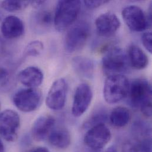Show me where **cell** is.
<instances>
[{
  "instance_id": "obj_1",
  "label": "cell",
  "mask_w": 152,
  "mask_h": 152,
  "mask_svg": "<svg viewBox=\"0 0 152 152\" xmlns=\"http://www.w3.org/2000/svg\"><path fill=\"white\" fill-rule=\"evenodd\" d=\"M128 103L134 108H139L146 117L152 116V86L146 79H134L129 85Z\"/></svg>"
},
{
  "instance_id": "obj_2",
  "label": "cell",
  "mask_w": 152,
  "mask_h": 152,
  "mask_svg": "<svg viewBox=\"0 0 152 152\" xmlns=\"http://www.w3.org/2000/svg\"><path fill=\"white\" fill-rule=\"evenodd\" d=\"M81 8L79 1L64 0L58 2L53 17L55 28L64 31L76 20Z\"/></svg>"
},
{
  "instance_id": "obj_3",
  "label": "cell",
  "mask_w": 152,
  "mask_h": 152,
  "mask_svg": "<svg viewBox=\"0 0 152 152\" xmlns=\"http://www.w3.org/2000/svg\"><path fill=\"white\" fill-rule=\"evenodd\" d=\"M130 62L127 55L119 48L109 49L102 59V68L108 76L123 75L129 71Z\"/></svg>"
},
{
  "instance_id": "obj_4",
  "label": "cell",
  "mask_w": 152,
  "mask_h": 152,
  "mask_svg": "<svg viewBox=\"0 0 152 152\" xmlns=\"http://www.w3.org/2000/svg\"><path fill=\"white\" fill-rule=\"evenodd\" d=\"M130 83L123 75L107 77L103 89L104 98L110 104H114L123 99L127 95Z\"/></svg>"
},
{
  "instance_id": "obj_5",
  "label": "cell",
  "mask_w": 152,
  "mask_h": 152,
  "mask_svg": "<svg viewBox=\"0 0 152 152\" xmlns=\"http://www.w3.org/2000/svg\"><path fill=\"white\" fill-rule=\"evenodd\" d=\"M14 105L20 111L30 113L36 110L42 101V93L36 88H27L18 90L12 96Z\"/></svg>"
},
{
  "instance_id": "obj_6",
  "label": "cell",
  "mask_w": 152,
  "mask_h": 152,
  "mask_svg": "<svg viewBox=\"0 0 152 152\" xmlns=\"http://www.w3.org/2000/svg\"><path fill=\"white\" fill-rule=\"evenodd\" d=\"M90 34V27L86 21H79L67 32L64 42L65 50L73 53L85 45Z\"/></svg>"
},
{
  "instance_id": "obj_7",
  "label": "cell",
  "mask_w": 152,
  "mask_h": 152,
  "mask_svg": "<svg viewBox=\"0 0 152 152\" xmlns=\"http://www.w3.org/2000/svg\"><path fill=\"white\" fill-rule=\"evenodd\" d=\"M111 133L105 124L101 123L89 128L86 132L83 142L85 145L94 151L102 149L110 141Z\"/></svg>"
},
{
  "instance_id": "obj_8",
  "label": "cell",
  "mask_w": 152,
  "mask_h": 152,
  "mask_svg": "<svg viewBox=\"0 0 152 152\" xmlns=\"http://www.w3.org/2000/svg\"><path fill=\"white\" fill-rule=\"evenodd\" d=\"M20 118L17 112L5 110L0 113V136L9 142H14L18 136Z\"/></svg>"
},
{
  "instance_id": "obj_9",
  "label": "cell",
  "mask_w": 152,
  "mask_h": 152,
  "mask_svg": "<svg viewBox=\"0 0 152 152\" xmlns=\"http://www.w3.org/2000/svg\"><path fill=\"white\" fill-rule=\"evenodd\" d=\"M121 14L125 23L133 31H143L151 25V21L143 10L136 5L126 7Z\"/></svg>"
},
{
  "instance_id": "obj_10",
  "label": "cell",
  "mask_w": 152,
  "mask_h": 152,
  "mask_svg": "<svg viewBox=\"0 0 152 152\" xmlns=\"http://www.w3.org/2000/svg\"><path fill=\"white\" fill-rule=\"evenodd\" d=\"M68 91V84L65 79L59 78L52 85L46 99L49 108L54 111L62 110L65 105Z\"/></svg>"
},
{
  "instance_id": "obj_11",
  "label": "cell",
  "mask_w": 152,
  "mask_h": 152,
  "mask_svg": "<svg viewBox=\"0 0 152 152\" xmlns=\"http://www.w3.org/2000/svg\"><path fill=\"white\" fill-rule=\"evenodd\" d=\"M93 97L91 86L86 83H80L76 88L72 107V115L75 117L82 115L88 110Z\"/></svg>"
},
{
  "instance_id": "obj_12",
  "label": "cell",
  "mask_w": 152,
  "mask_h": 152,
  "mask_svg": "<svg viewBox=\"0 0 152 152\" xmlns=\"http://www.w3.org/2000/svg\"><path fill=\"white\" fill-rule=\"evenodd\" d=\"M95 24L98 34L104 37L113 36L121 26L119 18L112 12L101 14L96 18Z\"/></svg>"
},
{
  "instance_id": "obj_13",
  "label": "cell",
  "mask_w": 152,
  "mask_h": 152,
  "mask_svg": "<svg viewBox=\"0 0 152 152\" xmlns=\"http://www.w3.org/2000/svg\"><path fill=\"white\" fill-rule=\"evenodd\" d=\"M55 119L49 115L38 117L34 122L31 128L32 137L37 142L46 140L55 128Z\"/></svg>"
},
{
  "instance_id": "obj_14",
  "label": "cell",
  "mask_w": 152,
  "mask_h": 152,
  "mask_svg": "<svg viewBox=\"0 0 152 152\" xmlns=\"http://www.w3.org/2000/svg\"><path fill=\"white\" fill-rule=\"evenodd\" d=\"M1 31L3 36L7 39H16L23 34L24 25L19 17L15 15H9L2 21Z\"/></svg>"
},
{
  "instance_id": "obj_15",
  "label": "cell",
  "mask_w": 152,
  "mask_h": 152,
  "mask_svg": "<svg viewBox=\"0 0 152 152\" xmlns=\"http://www.w3.org/2000/svg\"><path fill=\"white\" fill-rule=\"evenodd\" d=\"M43 74L37 67L29 66L18 74L19 81L27 88H36L40 85L43 81Z\"/></svg>"
},
{
  "instance_id": "obj_16",
  "label": "cell",
  "mask_w": 152,
  "mask_h": 152,
  "mask_svg": "<svg viewBox=\"0 0 152 152\" xmlns=\"http://www.w3.org/2000/svg\"><path fill=\"white\" fill-rule=\"evenodd\" d=\"M127 56L130 65L134 69H143L148 65V56L140 48L136 45H132L129 47Z\"/></svg>"
},
{
  "instance_id": "obj_17",
  "label": "cell",
  "mask_w": 152,
  "mask_h": 152,
  "mask_svg": "<svg viewBox=\"0 0 152 152\" xmlns=\"http://www.w3.org/2000/svg\"><path fill=\"white\" fill-rule=\"evenodd\" d=\"M72 67L80 76L91 78L94 75L95 65L93 61L85 56H76L72 59Z\"/></svg>"
},
{
  "instance_id": "obj_18",
  "label": "cell",
  "mask_w": 152,
  "mask_h": 152,
  "mask_svg": "<svg viewBox=\"0 0 152 152\" xmlns=\"http://www.w3.org/2000/svg\"><path fill=\"white\" fill-rule=\"evenodd\" d=\"M48 140L52 146L61 149L68 148L71 142L69 132L63 127L54 128L49 134Z\"/></svg>"
},
{
  "instance_id": "obj_19",
  "label": "cell",
  "mask_w": 152,
  "mask_h": 152,
  "mask_svg": "<svg viewBox=\"0 0 152 152\" xmlns=\"http://www.w3.org/2000/svg\"><path fill=\"white\" fill-rule=\"evenodd\" d=\"M53 16L51 12L47 10H42L36 12L33 17V28L42 31L48 29L53 22Z\"/></svg>"
},
{
  "instance_id": "obj_20",
  "label": "cell",
  "mask_w": 152,
  "mask_h": 152,
  "mask_svg": "<svg viewBox=\"0 0 152 152\" xmlns=\"http://www.w3.org/2000/svg\"><path fill=\"white\" fill-rule=\"evenodd\" d=\"M130 112L126 107H117L113 110L110 115L111 123L116 127H123L130 120Z\"/></svg>"
},
{
  "instance_id": "obj_21",
  "label": "cell",
  "mask_w": 152,
  "mask_h": 152,
  "mask_svg": "<svg viewBox=\"0 0 152 152\" xmlns=\"http://www.w3.org/2000/svg\"><path fill=\"white\" fill-rule=\"evenodd\" d=\"M108 115L106 111L103 108H99L89 116V118L85 123L84 127L89 129L98 124H105Z\"/></svg>"
},
{
  "instance_id": "obj_22",
  "label": "cell",
  "mask_w": 152,
  "mask_h": 152,
  "mask_svg": "<svg viewBox=\"0 0 152 152\" xmlns=\"http://www.w3.org/2000/svg\"><path fill=\"white\" fill-rule=\"evenodd\" d=\"M131 152H152L151 137L140 138L130 146Z\"/></svg>"
},
{
  "instance_id": "obj_23",
  "label": "cell",
  "mask_w": 152,
  "mask_h": 152,
  "mask_svg": "<svg viewBox=\"0 0 152 152\" xmlns=\"http://www.w3.org/2000/svg\"><path fill=\"white\" fill-rule=\"evenodd\" d=\"M30 4L28 1H4L1 7L8 12H16L25 9Z\"/></svg>"
},
{
  "instance_id": "obj_24",
  "label": "cell",
  "mask_w": 152,
  "mask_h": 152,
  "mask_svg": "<svg viewBox=\"0 0 152 152\" xmlns=\"http://www.w3.org/2000/svg\"><path fill=\"white\" fill-rule=\"evenodd\" d=\"M44 49L43 43L39 40H34L30 42L26 47L24 54L27 56L36 57L39 56Z\"/></svg>"
},
{
  "instance_id": "obj_25",
  "label": "cell",
  "mask_w": 152,
  "mask_h": 152,
  "mask_svg": "<svg viewBox=\"0 0 152 152\" xmlns=\"http://www.w3.org/2000/svg\"><path fill=\"white\" fill-rule=\"evenodd\" d=\"M9 73L7 69L0 67V89H5L8 85Z\"/></svg>"
},
{
  "instance_id": "obj_26",
  "label": "cell",
  "mask_w": 152,
  "mask_h": 152,
  "mask_svg": "<svg viewBox=\"0 0 152 152\" xmlns=\"http://www.w3.org/2000/svg\"><path fill=\"white\" fill-rule=\"evenodd\" d=\"M142 41L144 47L150 53H152V33L149 31L143 33L142 36Z\"/></svg>"
},
{
  "instance_id": "obj_27",
  "label": "cell",
  "mask_w": 152,
  "mask_h": 152,
  "mask_svg": "<svg viewBox=\"0 0 152 152\" xmlns=\"http://www.w3.org/2000/svg\"><path fill=\"white\" fill-rule=\"evenodd\" d=\"M108 2V1H83V4L90 9L98 8Z\"/></svg>"
},
{
  "instance_id": "obj_28",
  "label": "cell",
  "mask_w": 152,
  "mask_h": 152,
  "mask_svg": "<svg viewBox=\"0 0 152 152\" xmlns=\"http://www.w3.org/2000/svg\"><path fill=\"white\" fill-rule=\"evenodd\" d=\"M46 3L45 1H30V4L32 5V6L36 8H40L43 5Z\"/></svg>"
},
{
  "instance_id": "obj_29",
  "label": "cell",
  "mask_w": 152,
  "mask_h": 152,
  "mask_svg": "<svg viewBox=\"0 0 152 152\" xmlns=\"http://www.w3.org/2000/svg\"><path fill=\"white\" fill-rule=\"evenodd\" d=\"M31 152H49V151L45 147H39L34 149Z\"/></svg>"
},
{
  "instance_id": "obj_30",
  "label": "cell",
  "mask_w": 152,
  "mask_h": 152,
  "mask_svg": "<svg viewBox=\"0 0 152 152\" xmlns=\"http://www.w3.org/2000/svg\"><path fill=\"white\" fill-rule=\"evenodd\" d=\"M0 152H5L4 145L1 138H0Z\"/></svg>"
},
{
  "instance_id": "obj_31",
  "label": "cell",
  "mask_w": 152,
  "mask_h": 152,
  "mask_svg": "<svg viewBox=\"0 0 152 152\" xmlns=\"http://www.w3.org/2000/svg\"><path fill=\"white\" fill-rule=\"evenodd\" d=\"M105 152H118L117 149L113 147V146H111L110 148H109L107 150H106V151Z\"/></svg>"
},
{
  "instance_id": "obj_32",
  "label": "cell",
  "mask_w": 152,
  "mask_h": 152,
  "mask_svg": "<svg viewBox=\"0 0 152 152\" xmlns=\"http://www.w3.org/2000/svg\"><path fill=\"white\" fill-rule=\"evenodd\" d=\"M0 109H1V105H0Z\"/></svg>"
}]
</instances>
